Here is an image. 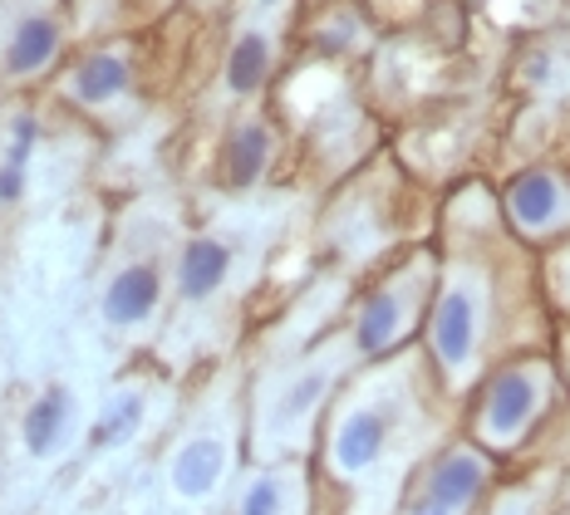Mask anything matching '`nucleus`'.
<instances>
[{
	"label": "nucleus",
	"instance_id": "1",
	"mask_svg": "<svg viewBox=\"0 0 570 515\" xmlns=\"http://www.w3.org/2000/svg\"><path fill=\"white\" fill-rule=\"evenodd\" d=\"M541 374H531V368H507V374L492 378V388H487L482 398V433L492 442H512L531 427V417L541 413Z\"/></svg>",
	"mask_w": 570,
	"mask_h": 515
},
{
	"label": "nucleus",
	"instance_id": "2",
	"mask_svg": "<svg viewBox=\"0 0 570 515\" xmlns=\"http://www.w3.org/2000/svg\"><path fill=\"white\" fill-rule=\"evenodd\" d=\"M507 211H512V221L521 231L546 236V231H556V226H566L570 197L556 172H521L517 182L507 187Z\"/></svg>",
	"mask_w": 570,
	"mask_h": 515
},
{
	"label": "nucleus",
	"instance_id": "3",
	"mask_svg": "<svg viewBox=\"0 0 570 515\" xmlns=\"http://www.w3.org/2000/svg\"><path fill=\"white\" fill-rule=\"evenodd\" d=\"M433 354L443 368H462L472 358V344H478V305H472L468 290H448L433 309Z\"/></svg>",
	"mask_w": 570,
	"mask_h": 515
},
{
	"label": "nucleus",
	"instance_id": "4",
	"mask_svg": "<svg viewBox=\"0 0 570 515\" xmlns=\"http://www.w3.org/2000/svg\"><path fill=\"white\" fill-rule=\"evenodd\" d=\"M482 482H487V462L478 457V452H448V457H438V466L428 472L423 501L458 515L482 491Z\"/></svg>",
	"mask_w": 570,
	"mask_h": 515
},
{
	"label": "nucleus",
	"instance_id": "5",
	"mask_svg": "<svg viewBox=\"0 0 570 515\" xmlns=\"http://www.w3.org/2000/svg\"><path fill=\"white\" fill-rule=\"evenodd\" d=\"M384 442H389V417L379 413V407H360V413H350L340 423V433H335V462L344 466V472H364V466L379 462Z\"/></svg>",
	"mask_w": 570,
	"mask_h": 515
},
{
	"label": "nucleus",
	"instance_id": "6",
	"mask_svg": "<svg viewBox=\"0 0 570 515\" xmlns=\"http://www.w3.org/2000/svg\"><path fill=\"white\" fill-rule=\"evenodd\" d=\"M232 275V250L217 241V236H197L183 250V266H177V285H183L187 299H207L227 285Z\"/></svg>",
	"mask_w": 570,
	"mask_h": 515
},
{
	"label": "nucleus",
	"instance_id": "7",
	"mask_svg": "<svg viewBox=\"0 0 570 515\" xmlns=\"http://www.w3.org/2000/svg\"><path fill=\"white\" fill-rule=\"evenodd\" d=\"M158 305V270L153 266H128L124 275H114L109 295H104V319L109 325H142Z\"/></svg>",
	"mask_w": 570,
	"mask_h": 515
},
{
	"label": "nucleus",
	"instance_id": "8",
	"mask_svg": "<svg viewBox=\"0 0 570 515\" xmlns=\"http://www.w3.org/2000/svg\"><path fill=\"white\" fill-rule=\"evenodd\" d=\"M222 466H227V447L217 437H193L173 462V486L183 496H207L222 482Z\"/></svg>",
	"mask_w": 570,
	"mask_h": 515
},
{
	"label": "nucleus",
	"instance_id": "9",
	"mask_svg": "<svg viewBox=\"0 0 570 515\" xmlns=\"http://www.w3.org/2000/svg\"><path fill=\"white\" fill-rule=\"evenodd\" d=\"M403 329V299L394 290H379L360 305V319H354V344L364 354H384L389 344L399 339Z\"/></svg>",
	"mask_w": 570,
	"mask_h": 515
},
{
	"label": "nucleus",
	"instance_id": "10",
	"mask_svg": "<svg viewBox=\"0 0 570 515\" xmlns=\"http://www.w3.org/2000/svg\"><path fill=\"white\" fill-rule=\"evenodd\" d=\"M266 158H271V133L261 123H246V128H236V138H232V152H227V182L242 191V187H252L261 172H266Z\"/></svg>",
	"mask_w": 570,
	"mask_h": 515
},
{
	"label": "nucleus",
	"instance_id": "11",
	"mask_svg": "<svg viewBox=\"0 0 570 515\" xmlns=\"http://www.w3.org/2000/svg\"><path fill=\"white\" fill-rule=\"evenodd\" d=\"M266 69H271V40L266 34H242L236 50L227 59V89L232 93H256L266 83Z\"/></svg>",
	"mask_w": 570,
	"mask_h": 515
},
{
	"label": "nucleus",
	"instance_id": "12",
	"mask_svg": "<svg viewBox=\"0 0 570 515\" xmlns=\"http://www.w3.org/2000/svg\"><path fill=\"white\" fill-rule=\"evenodd\" d=\"M65 423H69V398L65 393H45L40 403L26 413V447L35 457H45V452L59 447V437H65Z\"/></svg>",
	"mask_w": 570,
	"mask_h": 515
},
{
	"label": "nucleus",
	"instance_id": "13",
	"mask_svg": "<svg viewBox=\"0 0 570 515\" xmlns=\"http://www.w3.org/2000/svg\"><path fill=\"white\" fill-rule=\"evenodd\" d=\"M55 50H59L55 20H26V26L16 30V40H10L6 65H10V75H30V69H40Z\"/></svg>",
	"mask_w": 570,
	"mask_h": 515
},
{
	"label": "nucleus",
	"instance_id": "14",
	"mask_svg": "<svg viewBox=\"0 0 570 515\" xmlns=\"http://www.w3.org/2000/svg\"><path fill=\"white\" fill-rule=\"evenodd\" d=\"M128 83V65L124 59H114V55H94L85 69L75 75V93L85 103H104V99H114L118 89Z\"/></svg>",
	"mask_w": 570,
	"mask_h": 515
},
{
	"label": "nucleus",
	"instance_id": "15",
	"mask_svg": "<svg viewBox=\"0 0 570 515\" xmlns=\"http://www.w3.org/2000/svg\"><path fill=\"white\" fill-rule=\"evenodd\" d=\"M325 388H330V374H325V368H320V374H305L301 383H291V393L281 398V413H276V417H281V423H285V417H305L320 398H325Z\"/></svg>",
	"mask_w": 570,
	"mask_h": 515
},
{
	"label": "nucleus",
	"instance_id": "16",
	"mask_svg": "<svg viewBox=\"0 0 570 515\" xmlns=\"http://www.w3.org/2000/svg\"><path fill=\"white\" fill-rule=\"evenodd\" d=\"M138 417H142V403H138V398L114 403L109 413H104V423H99V442H124V437H134V433H138Z\"/></svg>",
	"mask_w": 570,
	"mask_h": 515
},
{
	"label": "nucleus",
	"instance_id": "17",
	"mask_svg": "<svg viewBox=\"0 0 570 515\" xmlns=\"http://www.w3.org/2000/svg\"><path fill=\"white\" fill-rule=\"evenodd\" d=\"M242 515H281V482L261 476V482L242 496Z\"/></svg>",
	"mask_w": 570,
	"mask_h": 515
},
{
	"label": "nucleus",
	"instance_id": "18",
	"mask_svg": "<svg viewBox=\"0 0 570 515\" xmlns=\"http://www.w3.org/2000/svg\"><path fill=\"white\" fill-rule=\"evenodd\" d=\"M20 197V167H0V201Z\"/></svg>",
	"mask_w": 570,
	"mask_h": 515
},
{
	"label": "nucleus",
	"instance_id": "19",
	"mask_svg": "<svg viewBox=\"0 0 570 515\" xmlns=\"http://www.w3.org/2000/svg\"><path fill=\"white\" fill-rule=\"evenodd\" d=\"M413 515H453V511H443V506H428V501H419V506H413Z\"/></svg>",
	"mask_w": 570,
	"mask_h": 515
},
{
	"label": "nucleus",
	"instance_id": "20",
	"mask_svg": "<svg viewBox=\"0 0 570 515\" xmlns=\"http://www.w3.org/2000/svg\"><path fill=\"white\" fill-rule=\"evenodd\" d=\"M261 6H281V0H261Z\"/></svg>",
	"mask_w": 570,
	"mask_h": 515
}]
</instances>
